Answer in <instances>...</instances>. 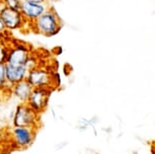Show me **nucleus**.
Returning <instances> with one entry per match:
<instances>
[{
	"instance_id": "obj_4",
	"label": "nucleus",
	"mask_w": 155,
	"mask_h": 154,
	"mask_svg": "<svg viewBox=\"0 0 155 154\" xmlns=\"http://www.w3.org/2000/svg\"><path fill=\"white\" fill-rule=\"evenodd\" d=\"M52 93V87H37L33 88L27 103L37 114H42L49 103L50 95Z\"/></svg>"
},
{
	"instance_id": "obj_2",
	"label": "nucleus",
	"mask_w": 155,
	"mask_h": 154,
	"mask_svg": "<svg viewBox=\"0 0 155 154\" xmlns=\"http://www.w3.org/2000/svg\"><path fill=\"white\" fill-rule=\"evenodd\" d=\"M40 115L35 113L25 103H20L14 112L13 127H31L37 129L39 126Z\"/></svg>"
},
{
	"instance_id": "obj_12",
	"label": "nucleus",
	"mask_w": 155,
	"mask_h": 154,
	"mask_svg": "<svg viewBox=\"0 0 155 154\" xmlns=\"http://www.w3.org/2000/svg\"><path fill=\"white\" fill-rule=\"evenodd\" d=\"M4 2L5 7L10 8L13 10H19L21 0H2Z\"/></svg>"
},
{
	"instance_id": "obj_8",
	"label": "nucleus",
	"mask_w": 155,
	"mask_h": 154,
	"mask_svg": "<svg viewBox=\"0 0 155 154\" xmlns=\"http://www.w3.org/2000/svg\"><path fill=\"white\" fill-rule=\"evenodd\" d=\"M28 69L25 66H10L5 64V75L6 80L10 85L25 80Z\"/></svg>"
},
{
	"instance_id": "obj_13",
	"label": "nucleus",
	"mask_w": 155,
	"mask_h": 154,
	"mask_svg": "<svg viewBox=\"0 0 155 154\" xmlns=\"http://www.w3.org/2000/svg\"><path fill=\"white\" fill-rule=\"evenodd\" d=\"M25 1H31V2H36V3H47L48 0H25Z\"/></svg>"
},
{
	"instance_id": "obj_10",
	"label": "nucleus",
	"mask_w": 155,
	"mask_h": 154,
	"mask_svg": "<svg viewBox=\"0 0 155 154\" xmlns=\"http://www.w3.org/2000/svg\"><path fill=\"white\" fill-rule=\"evenodd\" d=\"M12 85H10L6 80L5 75V64H0V93H11Z\"/></svg>"
},
{
	"instance_id": "obj_11",
	"label": "nucleus",
	"mask_w": 155,
	"mask_h": 154,
	"mask_svg": "<svg viewBox=\"0 0 155 154\" xmlns=\"http://www.w3.org/2000/svg\"><path fill=\"white\" fill-rule=\"evenodd\" d=\"M8 49H9V45L0 42V64H5L6 62Z\"/></svg>"
},
{
	"instance_id": "obj_6",
	"label": "nucleus",
	"mask_w": 155,
	"mask_h": 154,
	"mask_svg": "<svg viewBox=\"0 0 155 154\" xmlns=\"http://www.w3.org/2000/svg\"><path fill=\"white\" fill-rule=\"evenodd\" d=\"M0 19L3 24L6 31H15L21 30L25 27L28 25V22L25 20L19 10H13L5 7L0 11Z\"/></svg>"
},
{
	"instance_id": "obj_3",
	"label": "nucleus",
	"mask_w": 155,
	"mask_h": 154,
	"mask_svg": "<svg viewBox=\"0 0 155 154\" xmlns=\"http://www.w3.org/2000/svg\"><path fill=\"white\" fill-rule=\"evenodd\" d=\"M25 80L33 86V88H37V87H52L53 73L47 67L37 65L36 67L28 70Z\"/></svg>"
},
{
	"instance_id": "obj_16",
	"label": "nucleus",
	"mask_w": 155,
	"mask_h": 154,
	"mask_svg": "<svg viewBox=\"0 0 155 154\" xmlns=\"http://www.w3.org/2000/svg\"><path fill=\"white\" fill-rule=\"evenodd\" d=\"M0 154H4V151L2 150V148H1V147H0Z\"/></svg>"
},
{
	"instance_id": "obj_15",
	"label": "nucleus",
	"mask_w": 155,
	"mask_h": 154,
	"mask_svg": "<svg viewBox=\"0 0 155 154\" xmlns=\"http://www.w3.org/2000/svg\"><path fill=\"white\" fill-rule=\"evenodd\" d=\"M3 8H5V5H4V2L2 0H0V11H1Z\"/></svg>"
},
{
	"instance_id": "obj_1",
	"label": "nucleus",
	"mask_w": 155,
	"mask_h": 154,
	"mask_svg": "<svg viewBox=\"0 0 155 154\" xmlns=\"http://www.w3.org/2000/svg\"><path fill=\"white\" fill-rule=\"evenodd\" d=\"M30 28H33L35 33L51 38L60 33L62 25L60 16L56 10L53 8H48L39 18L30 25Z\"/></svg>"
},
{
	"instance_id": "obj_7",
	"label": "nucleus",
	"mask_w": 155,
	"mask_h": 154,
	"mask_svg": "<svg viewBox=\"0 0 155 154\" xmlns=\"http://www.w3.org/2000/svg\"><path fill=\"white\" fill-rule=\"evenodd\" d=\"M48 8L49 6L47 3H36V2L21 0L19 11L28 22V27H30V25L39 18Z\"/></svg>"
},
{
	"instance_id": "obj_17",
	"label": "nucleus",
	"mask_w": 155,
	"mask_h": 154,
	"mask_svg": "<svg viewBox=\"0 0 155 154\" xmlns=\"http://www.w3.org/2000/svg\"><path fill=\"white\" fill-rule=\"evenodd\" d=\"M0 42H2V34H0Z\"/></svg>"
},
{
	"instance_id": "obj_9",
	"label": "nucleus",
	"mask_w": 155,
	"mask_h": 154,
	"mask_svg": "<svg viewBox=\"0 0 155 154\" xmlns=\"http://www.w3.org/2000/svg\"><path fill=\"white\" fill-rule=\"evenodd\" d=\"M33 90V86L27 80H22L12 85L11 93L16 98H18L20 103H27L31 92Z\"/></svg>"
},
{
	"instance_id": "obj_5",
	"label": "nucleus",
	"mask_w": 155,
	"mask_h": 154,
	"mask_svg": "<svg viewBox=\"0 0 155 154\" xmlns=\"http://www.w3.org/2000/svg\"><path fill=\"white\" fill-rule=\"evenodd\" d=\"M37 130L31 127H13L10 130V137L14 146L19 149H27L34 143Z\"/></svg>"
},
{
	"instance_id": "obj_14",
	"label": "nucleus",
	"mask_w": 155,
	"mask_h": 154,
	"mask_svg": "<svg viewBox=\"0 0 155 154\" xmlns=\"http://www.w3.org/2000/svg\"><path fill=\"white\" fill-rule=\"evenodd\" d=\"M6 30H5V28H4V25L3 24H2V21H1V19H0V34H2L3 31H5Z\"/></svg>"
}]
</instances>
